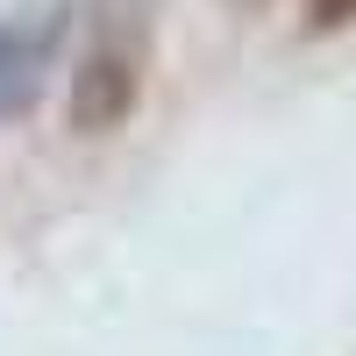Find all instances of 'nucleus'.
<instances>
[{
	"instance_id": "1",
	"label": "nucleus",
	"mask_w": 356,
	"mask_h": 356,
	"mask_svg": "<svg viewBox=\"0 0 356 356\" xmlns=\"http://www.w3.org/2000/svg\"><path fill=\"white\" fill-rule=\"evenodd\" d=\"M143 79H150V29H122V15L93 8V43H86L72 93H65V122L72 136H114L143 100Z\"/></svg>"
},
{
	"instance_id": "2",
	"label": "nucleus",
	"mask_w": 356,
	"mask_h": 356,
	"mask_svg": "<svg viewBox=\"0 0 356 356\" xmlns=\"http://www.w3.org/2000/svg\"><path fill=\"white\" fill-rule=\"evenodd\" d=\"M57 43H65V8L8 15V22H0V122L36 100V86H43V72H50Z\"/></svg>"
},
{
	"instance_id": "3",
	"label": "nucleus",
	"mask_w": 356,
	"mask_h": 356,
	"mask_svg": "<svg viewBox=\"0 0 356 356\" xmlns=\"http://www.w3.org/2000/svg\"><path fill=\"white\" fill-rule=\"evenodd\" d=\"M356 22V0H307V36H335Z\"/></svg>"
},
{
	"instance_id": "4",
	"label": "nucleus",
	"mask_w": 356,
	"mask_h": 356,
	"mask_svg": "<svg viewBox=\"0 0 356 356\" xmlns=\"http://www.w3.org/2000/svg\"><path fill=\"white\" fill-rule=\"evenodd\" d=\"M228 8H264V0H228Z\"/></svg>"
}]
</instances>
